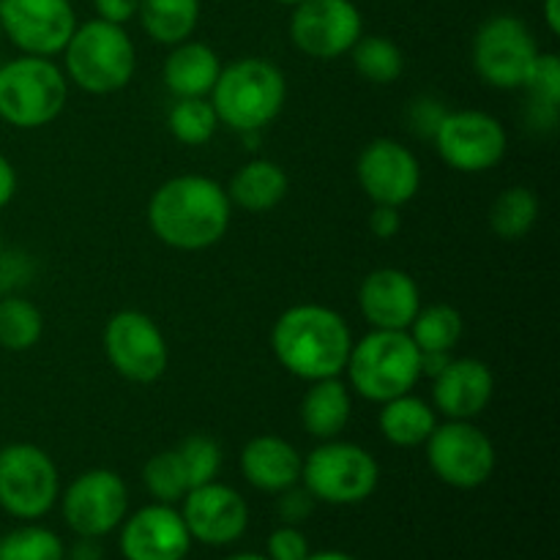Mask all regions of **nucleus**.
<instances>
[{"label": "nucleus", "mask_w": 560, "mask_h": 560, "mask_svg": "<svg viewBox=\"0 0 560 560\" xmlns=\"http://www.w3.org/2000/svg\"><path fill=\"white\" fill-rule=\"evenodd\" d=\"M233 219L228 189L206 175H175L148 202V224L170 249L202 252L224 238Z\"/></svg>", "instance_id": "nucleus-1"}, {"label": "nucleus", "mask_w": 560, "mask_h": 560, "mask_svg": "<svg viewBox=\"0 0 560 560\" xmlns=\"http://www.w3.org/2000/svg\"><path fill=\"white\" fill-rule=\"evenodd\" d=\"M350 348L353 337L345 317L323 304H295L273 323V355L290 375L306 383L342 375Z\"/></svg>", "instance_id": "nucleus-2"}, {"label": "nucleus", "mask_w": 560, "mask_h": 560, "mask_svg": "<svg viewBox=\"0 0 560 560\" xmlns=\"http://www.w3.org/2000/svg\"><path fill=\"white\" fill-rule=\"evenodd\" d=\"M288 98V82L282 69L268 58H241L219 71L211 91L213 113L219 124L252 135L260 131L282 113Z\"/></svg>", "instance_id": "nucleus-3"}, {"label": "nucleus", "mask_w": 560, "mask_h": 560, "mask_svg": "<svg viewBox=\"0 0 560 560\" xmlns=\"http://www.w3.org/2000/svg\"><path fill=\"white\" fill-rule=\"evenodd\" d=\"M66 77L93 96H107L131 82L137 69V49L124 25L88 20L74 27L63 47Z\"/></svg>", "instance_id": "nucleus-4"}, {"label": "nucleus", "mask_w": 560, "mask_h": 560, "mask_svg": "<svg viewBox=\"0 0 560 560\" xmlns=\"http://www.w3.org/2000/svg\"><path fill=\"white\" fill-rule=\"evenodd\" d=\"M350 386L370 402L408 394L421 377V350L408 331H383L372 328L364 339L353 342L345 364Z\"/></svg>", "instance_id": "nucleus-5"}, {"label": "nucleus", "mask_w": 560, "mask_h": 560, "mask_svg": "<svg viewBox=\"0 0 560 560\" xmlns=\"http://www.w3.org/2000/svg\"><path fill=\"white\" fill-rule=\"evenodd\" d=\"M69 82L52 58L22 55L0 66V118L16 129H42L66 107Z\"/></svg>", "instance_id": "nucleus-6"}, {"label": "nucleus", "mask_w": 560, "mask_h": 560, "mask_svg": "<svg viewBox=\"0 0 560 560\" xmlns=\"http://www.w3.org/2000/svg\"><path fill=\"white\" fill-rule=\"evenodd\" d=\"M301 481L328 506H355L364 503L381 481V465L359 443L320 441L301 463Z\"/></svg>", "instance_id": "nucleus-7"}, {"label": "nucleus", "mask_w": 560, "mask_h": 560, "mask_svg": "<svg viewBox=\"0 0 560 560\" xmlns=\"http://www.w3.org/2000/svg\"><path fill=\"white\" fill-rule=\"evenodd\" d=\"M60 492L58 465L33 443L0 448V509L16 520H38Z\"/></svg>", "instance_id": "nucleus-8"}, {"label": "nucleus", "mask_w": 560, "mask_h": 560, "mask_svg": "<svg viewBox=\"0 0 560 560\" xmlns=\"http://www.w3.org/2000/svg\"><path fill=\"white\" fill-rule=\"evenodd\" d=\"M424 446L432 474L454 490H476L495 474V443L474 421L448 419L432 430Z\"/></svg>", "instance_id": "nucleus-9"}, {"label": "nucleus", "mask_w": 560, "mask_h": 560, "mask_svg": "<svg viewBox=\"0 0 560 560\" xmlns=\"http://www.w3.org/2000/svg\"><path fill=\"white\" fill-rule=\"evenodd\" d=\"M536 58H539V44H536L534 33L520 16H490L476 31L474 66L476 74L487 85L501 88V91L523 88Z\"/></svg>", "instance_id": "nucleus-10"}, {"label": "nucleus", "mask_w": 560, "mask_h": 560, "mask_svg": "<svg viewBox=\"0 0 560 560\" xmlns=\"http://www.w3.org/2000/svg\"><path fill=\"white\" fill-rule=\"evenodd\" d=\"M104 353L113 370L129 383L148 386L167 372V339L145 312H115L104 326Z\"/></svg>", "instance_id": "nucleus-11"}, {"label": "nucleus", "mask_w": 560, "mask_h": 560, "mask_svg": "<svg viewBox=\"0 0 560 560\" xmlns=\"http://www.w3.org/2000/svg\"><path fill=\"white\" fill-rule=\"evenodd\" d=\"M432 140L443 162L457 173H487L501 164L509 148L501 120L481 109H448Z\"/></svg>", "instance_id": "nucleus-12"}, {"label": "nucleus", "mask_w": 560, "mask_h": 560, "mask_svg": "<svg viewBox=\"0 0 560 560\" xmlns=\"http://www.w3.org/2000/svg\"><path fill=\"white\" fill-rule=\"evenodd\" d=\"M361 36H364V20L353 0H304L293 5L290 42L310 58H342Z\"/></svg>", "instance_id": "nucleus-13"}, {"label": "nucleus", "mask_w": 560, "mask_h": 560, "mask_svg": "<svg viewBox=\"0 0 560 560\" xmlns=\"http://www.w3.org/2000/svg\"><path fill=\"white\" fill-rule=\"evenodd\" d=\"M63 520L77 536L102 539L120 528L129 512V490L115 470L93 468L77 476L63 492Z\"/></svg>", "instance_id": "nucleus-14"}, {"label": "nucleus", "mask_w": 560, "mask_h": 560, "mask_svg": "<svg viewBox=\"0 0 560 560\" xmlns=\"http://www.w3.org/2000/svg\"><path fill=\"white\" fill-rule=\"evenodd\" d=\"M0 27L25 55L63 52L77 27L71 0H0Z\"/></svg>", "instance_id": "nucleus-15"}, {"label": "nucleus", "mask_w": 560, "mask_h": 560, "mask_svg": "<svg viewBox=\"0 0 560 560\" xmlns=\"http://www.w3.org/2000/svg\"><path fill=\"white\" fill-rule=\"evenodd\" d=\"M355 178L375 206L402 208L421 189V164L399 140H372L355 162Z\"/></svg>", "instance_id": "nucleus-16"}, {"label": "nucleus", "mask_w": 560, "mask_h": 560, "mask_svg": "<svg viewBox=\"0 0 560 560\" xmlns=\"http://www.w3.org/2000/svg\"><path fill=\"white\" fill-rule=\"evenodd\" d=\"M180 517H184L191 541L208 547H228L246 534L249 506L233 487L208 481V485L186 492Z\"/></svg>", "instance_id": "nucleus-17"}, {"label": "nucleus", "mask_w": 560, "mask_h": 560, "mask_svg": "<svg viewBox=\"0 0 560 560\" xmlns=\"http://www.w3.org/2000/svg\"><path fill=\"white\" fill-rule=\"evenodd\" d=\"M120 525V552L126 560H184L191 550L184 517L170 503H151Z\"/></svg>", "instance_id": "nucleus-18"}, {"label": "nucleus", "mask_w": 560, "mask_h": 560, "mask_svg": "<svg viewBox=\"0 0 560 560\" xmlns=\"http://www.w3.org/2000/svg\"><path fill=\"white\" fill-rule=\"evenodd\" d=\"M359 310L372 328L408 331L421 310L419 284L399 268H377L361 282Z\"/></svg>", "instance_id": "nucleus-19"}, {"label": "nucleus", "mask_w": 560, "mask_h": 560, "mask_svg": "<svg viewBox=\"0 0 560 560\" xmlns=\"http://www.w3.org/2000/svg\"><path fill=\"white\" fill-rule=\"evenodd\" d=\"M495 394V375L479 359H452L446 370L432 377L435 410L454 421H470L487 410Z\"/></svg>", "instance_id": "nucleus-20"}, {"label": "nucleus", "mask_w": 560, "mask_h": 560, "mask_svg": "<svg viewBox=\"0 0 560 560\" xmlns=\"http://www.w3.org/2000/svg\"><path fill=\"white\" fill-rule=\"evenodd\" d=\"M304 457L290 441L277 435H257L241 452V474L255 490L279 495L301 481Z\"/></svg>", "instance_id": "nucleus-21"}, {"label": "nucleus", "mask_w": 560, "mask_h": 560, "mask_svg": "<svg viewBox=\"0 0 560 560\" xmlns=\"http://www.w3.org/2000/svg\"><path fill=\"white\" fill-rule=\"evenodd\" d=\"M219 71H222L219 55L208 44L186 38L167 55L162 74L164 85L175 98H206L217 85Z\"/></svg>", "instance_id": "nucleus-22"}, {"label": "nucleus", "mask_w": 560, "mask_h": 560, "mask_svg": "<svg viewBox=\"0 0 560 560\" xmlns=\"http://www.w3.org/2000/svg\"><path fill=\"white\" fill-rule=\"evenodd\" d=\"M290 178L282 164L271 159H252L241 164L228 184V197L233 206L249 213H266L288 197Z\"/></svg>", "instance_id": "nucleus-23"}, {"label": "nucleus", "mask_w": 560, "mask_h": 560, "mask_svg": "<svg viewBox=\"0 0 560 560\" xmlns=\"http://www.w3.org/2000/svg\"><path fill=\"white\" fill-rule=\"evenodd\" d=\"M350 413H353L350 392L339 377L315 381L301 399V424L317 441H334L342 435Z\"/></svg>", "instance_id": "nucleus-24"}, {"label": "nucleus", "mask_w": 560, "mask_h": 560, "mask_svg": "<svg viewBox=\"0 0 560 560\" xmlns=\"http://www.w3.org/2000/svg\"><path fill=\"white\" fill-rule=\"evenodd\" d=\"M377 427H381V435L386 438L392 446H421L438 427L435 408H430L424 399L413 397L410 392L399 394V397L383 402L381 413H377Z\"/></svg>", "instance_id": "nucleus-25"}, {"label": "nucleus", "mask_w": 560, "mask_h": 560, "mask_svg": "<svg viewBox=\"0 0 560 560\" xmlns=\"http://www.w3.org/2000/svg\"><path fill=\"white\" fill-rule=\"evenodd\" d=\"M137 16L148 38L175 47L195 33L200 22V0H140Z\"/></svg>", "instance_id": "nucleus-26"}, {"label": "nucleus", "mask_w": 560, "mask_h": 560, "mask_svg": "<svg viewBox=\"0 0 560 560\" xmlns=\"http://www.w3.org/2000/svg\"><path fill=\"white\" fill-rule=\"evenodd\" d=\"M463 315L452 304H430L416 312L408 334L421 353H452L463 339Z\"/></svg>", "instance_id": "nucleus-27"}, {"label": "nucleus", "mask_w": 560, "mask_h": 560, "mask_svg": "<svg viewBox=\"0 0 560 560\" xmlns=\"http://www.w3.org/2000/svg\"><path fill=\"white\" fill-rule=\"evenodd\" d=\"M539 222V197L528 186H509L490 208V228L501 241H523Z\"/></svg>", "instance_id": "nucleus-28"}, {"label": "nucleus", "mask_w": 560, "mask_h": 560, "mask_svg": "<svg viewBox=\"0 0 560 560\" xmlns=\"http://www.w3.org/2000/svg\"><path fill=\"white\" fill-rule=\"evenodd\" d=\"M44 334V317L36 304L22 295L0 299V348L11 353H25L36 348Z\"/></svg>", "instance_id": "nucleus-29"}, {"label": "nucleus", "mask_w": 560, "mask_h": 560, "mask_svg": "<svg viewBox=\"0 0 560 560\" xmlns=\"http://www.w3.org/2000/svg\"><path fill=\"white\" fill-rule=\"evenodd\" d=\"M350 55H353L355 71L375 85H392L405 71L402 49L386 36H361Z\"/></svg>", "instance_id": "nucleus-30"}, {"label": "nucleus", "mask_w": 560, "mask_h": 560, "mask_svg": "<svg viewBox=\"0 0 560 560\" xmlns=\"http://www.w3.org/2000/svg\"><path fill=\"white\" fill-rule=\"evenodd\" d=\"M167 129L184 145H206L219 129V118L208 98H178L167 113Z\"/></svg>", "instance_id": "nucleus-31"}, {"label": "nucleus", "mask_w": 560, "mask_h": 560, "mask_svg": "<svg viewBox=\"0 0 560 560\" xmlns=\"http://www.w3.org/2000/svg\"><path fill=\"white\" fill-rule=\"evenodd\" d=\"M0 560H66V547L49 528L22 525L0 539Z\"/></svg>", "instance_id": "nucleus-32"}, {"label": "nucleus", "mask_w": 560, "mask_h": 560, "mask_svg": "<svg viewBox=\"0 0 560 560\" xmlns=\"http://www.w3.org/2000/svg\"><path fill=\"white\" fill-rule=\"evenodd\" d=\"M175 454H178L180 468H184L186 481H189V490L208 485V481H217L219 470H222V446L211 435H202V432L186 435L175 446Z\"/></svg>", "instance_id": "nucleus-33"}, {"label": "nucleus", "mask_w": 560, "mask_h": 560, "mask_svg": "<svg viewBox=\"0 0 560 560\" xmlns=\"http://www.w3.org/2000/svg\"><path fill=\"white\" fill-rule=\"evenodd\" d=\"M142 481H145L148 492L156 498V503H170V506L184 501V495L189 492V481H186L175 448L153 454L145 468H142Z\"/></svg>", "instance_id": "nucleus-34"}, {"label": "nucleus", "mask_w": 560, "mask_h": 560, "mask_svg": "<svg viewBox=\"0 0 560 560\" xmlns=\"http://www.w3.org/2000/svg\"><path fill=\"white\" fill-rule=\"evenodd\" d=\"M525 91L530 93V102L545 104V107H558L560 104V60L556 52H539V58L530 66L528 77L523 82Z\"/></svg>", "instance_id": "nucleus-35"}, {"label": "nucleus", "mask_w": 560, "mask_h": 560, "mask_svg": "<svg viewBox=\"0 0 560 560\" xmlns=\"http://www.w3.org/2000/svg\"><path fill=\"white\" fill-rule=\"evenodd\" d=\"M266 556L271 560H304L310 556V541L301 534L299 525H282L268 536Z\"/></svg>", "instance_id": "nucleus-36"}, {"label": "nucleus", "mask_w": 560, "mask_h": 560, "mask_svg": "<svg viewBox=\"0 0 560 560\" xmlns=\"http://www.w3.org/2000/svg\"><path fill=\"white\" fill-rule=\"evenodd\" d=\"M315 495L306 490L304 485H293L288 490L279 492V501H277V514L284 525H301L312 517L315 512Z\"/></svg>", "instance_id": "nucleus-37"}, {"label": "nucleus", "mask_w": 560, "mask_h": 560, "mask_svg": "<svg viewBox=\"0 0 560 560\" xmlns=\"http://www.w3.org/2000/svg\"><path fill=\"white\" fill-rule=\"evenodd\" d=\"M448 109L443 107V102H438V98H419V102H413V107H410V124H413V129L419 131L421 137H435L438 126H441V120L446 118Z\"/></svg>", "instance_id": "nucleus-38"}, {"label": "nucleus", "mask_w": 560, "mask_h": 560, "mask_svg": "<svg viewBox=\"0 0 560 560\" xmlns=\"http://www.w3.org/2000/svg\"><path fill=\"white\" fill-rule=\"evenodd\" d=\"M370 230L375 238L388 241L402 230V217H399V208L394 206H375L370 213Z\"/></svg>", "instance_id": "nucleus-39"}, {"label": "nucleus", "mask_w": 560, "mask_h": 560, "mask_svg": "<svg viewBox=\"0 0 560 560\" xmlns=\"http://www.w3.org/2000/svg\"><path fill=\"white\" fill-rule=\"evenodd\" d=\"M93 9H96L98 20L126 25L140 11V0H93Z\"/></svg>", "instance_id": "nucleus-40"}, {"label": "nucleus", "mask_w": 560, "mask_h": 560, "mask_svg": "<svg viewBox=\"0 0 560 560\" xmlns=\"http://www.w3.org/2000/svg\"><path fill=\"white\" fill-rule=\"evenodd\" d=\"M16 195V173L14 164L5 156H0V208L9 206Z\"/></svg>", "instance_id": "nucleus-41"}, {"label": "nucleus", "mask_w": 560, "mask_h": 560, "mask_svg": "<svg viewBox=\"0 0 560 560\" xmlns=\"http://www.w3.org/2000/svg\"><path fill=\"white\" fill-rule=\"evenodd\" d=\"M66 560H104V550L98 547V539L80 536V539H77V545L66 552Z\"/></svg>", "instance_id": "nucleus-42"}, {"label": "nucleus", "mask_w": 560, "mask_h": 560, "mask_svg": "<svg viewBox=\"0 0 560 560\" xmlns=\"http://www.w3.org/2000/svg\"><path fill=\"white\" fill-rule=\"evenodd\" d=\"M452 361V353H421V375L438 377L446 364Z\"/></svg>", "instance_id": "nucleus-43"}, {"label": "nucleus", "mask_w": 560, "mask_h": 560, "mask_svg": "<svg viewBox=\"0 0 560 560\" xmlns=\"http://www.w3.org/2000/svg\"><path fill=\"white\" fill-rule=\"evenodd\" d=\"M545 22L550 33H560V0H545Z\"/></svg>", "instance_id": "nucleus-44"}, {"label": "nucleus", "mask_w": 560, "mask_h": 560, "mask_svg": "<svg viewBox=\"0 0 560 560\" xmlns=\"http://www.w3.org/2000/svg\"><path fill=\"white\" fill-rule=\"evenodd\" d=\"M304 560H355V558L339 550H323V552H310Z\"/></svg>", "instance_id": "nucleus-45"}, {"label": "nucleus", "mask_w": 560, "mask_h": 560, "mask_svg": "<svg viewBox=\"0 0 560 560\" xmlns=\"http://www.w3.org/2000/svg\"><path fill=\"white\" fill-rule=\"evenodd\" d=\"M224 560H271V558L260 556V552H235V556H228Z\"/></svg>", "instance_id": "nucleus-46"}, {"label": "nucleus", "mask_w": 560, "mask_h": 560, "mask_svg": "<svg viewBox=\"0 0 560 560\" xmlns=\"http://www.w3.org/2000/svg\"><path fill=\"white\" fill-rule=\"evenodd\" d=\"M277 3H282V5H299V3H304V0H277Z\"/></svg>", "instance_id": "nucleus-47"}, {"label": "nucleus", "mask_w": 560, "mask_h": 560, "mask_svg": "<svg viewBox=\"0 0 560 560\" xmlns=\"http://www.w3.org/2000/svg\"><path fill=\"white\" fill-rule=\"evenodd\" d=\"M0 252H3V241H0Z\"/></svg>", "instance_id": "nucleus-48"}, {"label": "nucleus", "mask_w": 560, "mask_h": 560, "mask_svg": "<svg viewBox=\"0 0 560 560\" xmlns=\"http://www.w3.org/2000/svg\"><path fill=\"white\" fill-rule=\"evenodd\" d=\"M0 36H3V27H0Z\"/></svg>", "instance_id": "nucleus-49"}, {"label": "nucleus", "mask_w": 560, "mask_h": 560, "mask_svg": "<svg viewBox=\"0 0 560 560\" xmlns=\"http://www.w3.org/2000/svg\"><path fill=\"white\" fill-rule=\"evenodd\" d=\"M0 539H3V536H0Z\"/></svg>", "instance_id": "nucleus-50"}]
</instances>
